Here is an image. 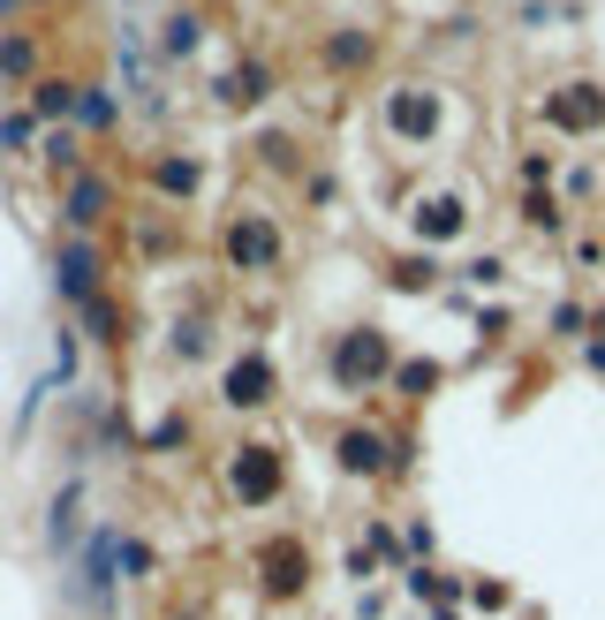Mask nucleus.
Segmentation results:
<instances>
[{
  "label": "nucleus",
  "instance_id": "393cba45",
  "mask_svg": "<svg viewBox=\"0 0 605 620\" xmlns=\"http://www.w3.org/2000/svg\"><path fill=\"white\" fill-rule=\"evenodd\" d=\"M84 122H91V129H99V122H114V99H107V91H91V99H84Z\"/></svg>",
  "mask_w": 605,
  "mask_h": 620
},
{
  "label": "nucleus",
  "instance_id": "f3484780",
  "mask_svg": "<svg viewBox=\"0 0 605 620\" xmlns=\"http://www.w3.org/2000/svg\"><path fill=\"white\" fill-rule=\"evenodd\" d=\"M46 537H53V553H69V545H76V492H61V499H53V522H46Z\"/></svg>",
  "mask_w": 605,
  "mask_h": 620
},
{
  "label": "nucleus",
  "instance_id": "9d476101",
  "mask_svg": "<svg viewBox=\"0 0 605 620\" xmlns=\"http://www.w3.org/2000/svg\"><path fill=\"white\" fill-rule=\"evenodd\" d=\"M341 469H348V476H379V469H394V455H386V439H379V432L348 424V432H341Z\"/></svg>",
  "mask_w": 605,
  "mask_h": 620
},
{
  "label": "nucleus",
  "instance_id": "a878e982",
  "mask_svg": "<svg viewBox=\"0 0 605 620\" xmlns=\"http://www.w3.org/2000/svg\"><path fill=\"white\" fill-rule=\"evenodd\" d=\"M0 8H15V0H0Z\"/></svg>",
  "mask_w": 605,
  "mask_h": 620
},
{
  "label": "nucleus",
  "instance_id": "6e6552de",
  "mask_svg": "<svg viewBox=\"0 0 605 620\" xmlns=\"http://www.w3.org/2000/svg\"><path fill=\"white\" fill-rule=\"evenodd\" d=\"M53 288H61L69 303H91V296H99V250H91V243H69V250L53 258Z\"/></svg>",
  "mask_w": 605,
  "mask_h": 620
},
{
  "label": "nucleus",
  "instance_id": "f257e3e1",
  "mask_svg": "<svg viewBox=\"0 0 605 620\" xmlns=\"http://www.w3.org/2000/svg\"><path fill=\"white\" fill-rule=\"evenodd\" d=\"M386 371H394V348H386L379 325H356V333L333 340V386H341V394H363V386H379Z\"/></svg>",
  "mask_w": 605,
  "mask_h": 620
},
{
  "label": "nucleus",
  "instance_id": "f8f14e48",
  "mask_svg": "<svg viewBox=\"0 0 605 620\" xmlns=\"http://www.w3.org/2000/svg\"><path fill=\"white\" fill-rule=\"evenodd\" d=\"M220 99H227V107H258V99H266V69H258V61L227 69V76H220Z\"/></svg>",
  "mask_w": 605,
  "mask_h": 620
},
{
  "label": "nucleus",
  "instance_id": "20e7f679",
  "mask_svg": "<svg viewBox=\"0 0 605 620\" xmlns=\"http://www.w3.org/2000/svg\"><path fill=\"white\" fill-rule=\"evenodd\" d=\"M227 258H235L243 273H273V265H281V227H273L266 212H243V220L227 227Z\"/></svg>",
  "mask_w": 605,
  "mask_h": 620
},
{
  "label": "nucleus",
  "instance_id": "4468645a",
  "mask_svg": "<svg viewBox=\"0 0 605 620\" xmlns=\"http://www.w3.org/2000/svg\"><path fill=\"white\" fill-rule=\"evenodd\" d=\"M371 61V30H333L325 38V69H363Z\"/></svg>",
  "mask_w": 605,
  "mask_h": 620
},
{
  "label": "nucleus",
  "instance_id": "2eb2a0df",
  "mask_svg": "<svg viewBox=\"0 0 605 620\" xmlns=\"http://www.w3.org/2000/svg\"><path fill=\"white\" fill-rule=\"evenodd\" d=\"M84 318H91V340H107V348L122 340V310H114V296H91V303H84Z\"/></svg>",
  "mask_w": 605,
  "mask_h": 620
},
{
  "label": "nucleus",
  "instance_id": "aec40b11",
  "mask_svg": "<svg viewBox=\"0 0 605 620\" xmlns=\"http://www.w3.org/2000/svg\"><path fill=\"white\" fill-rule=\"evenodd\" d=\"M159 189L166 197H189L197 189V159H159Z\"/></svg>",
  "mask_w": 605,
  "mask_h": 620
},
{
  "label": "nucleus",
  "instance_id": "6ab92c4d",
  "mask_svg": "<svg viewBox=\"0 0 605 620\" xmlns=\"http://www.w3.org/2000/svg\"><path fill=\"white\" fill-rule=\"evenodd\" d=\"M30 107H38V114L53 122V114H76L84 99H76V84H38V99H30Z\"/></svg>",
  "mask_w": 605,
  "mask_h": 620
},
{
  "label": "nucleus",
  "instance_id": "a211bd4d",
  "mask_svg": "<svg viewBox=\"0 0 605 620\" xmlns=\"http://www.w3.org/2000/svg\"><path fill=\"white\" fill-rule=\"evenodd\" d=\"M30 61H38V38H0V76H30Z\"/></svg>",
  "mask_w": 605,
  "mask_h": 620
},
{
  "label": "nucleus",
  "instance_id": "1a4fd4ad",
  "mask_svg": "<svg viewBox=\"0 0 605 620\" xmlns=\"http://www.w3.org/2000/svg\"><path fill=\"white\" fill-rule=\"evenodd\" d=\"M107 204H114V182H107V174H84V182L61 197V220H69V227H99Z\"/></svg>",
  "mask_w": 605,
  "mask_h": 620
},
{
  "label": "nucleus",
  "instance_id": "5701e85b",
  "mask_svg": "<svg viewBox=\"0 0 605 620\" xmlns=\"http://www.w3.org/2000/svg\"><path fill=\"white\" fill-rule=\"evenodd\" d=\"M46 166L69 174V166H76V137H53V145H46Z\"/></svg>",
  "mask_w": 605,
  "mask_h": 620
},
{
  "label": "nucleus",
  "instance_id": "4be33fe9",
  "mask_svg": "<svg viewBox=\"0 0 605 620\" xmlns=\"http://www.w3.org/2000/svg\"><path fill=\"white\" fill-rule=\"evenodd\" d=\"M174 356H205V325H197V318L174 325Z\"/></svg>",
  "mask_w": 605,
  "mask_h": 620
},
{
  "label": "nucleus",
  "instance_id": "0eeeda50",
  "mask_svg": "<svg viewBox=\"0 0 605 620\" xmlns=\"http://www.w3.org/2000/svg\"><path fill=\"white\" fill-rule=\"evenodd\" d=\"M220 394H227V409H266V401H273V363H266L258 348L235 356L227 379H220Z\"/></svg>",
  "mask_w": 605,
  "mask_h": 620
},
{
  "label": "nucleus",
  "instance_id": "9b49d317",
  "mask_svg": "<svg viewBox=\"0 0 605 620\" xmlns=\"http://www.w3.org/2000/svg\"><path fill=\"white\" fill-rule=\"evenodd\" d=\"M114 553H122L114 530H99L91 553H84V598H91V606H107V591H114Z\"/></svg>",
  "mask_w": 605,
  "mask_h": 620
},
{
  "label": "nucleus",
  "instance_id": "b1692460",
  "mask_svg": "<svg viewBox=\"0 0 605 620\" xmlns=\"http://www.w3.org/2000/svg\"><path fill=\"white\" fill-rule=\"evenodd\" d=\"M522 220H530V227H560V212H553V197H530V204H522Z\"/></svg>",
  "mask_w": 605,
  "mask_h": 620
},
{
  "label": "nucleus",
  "instance_id": "ddd939ff",
  "mask_svg": "<svg viewBox=\"0 0 605 620\" xmlns=\"http://www.w3.org/2000/svg\"><path fill=\"white\" fill-rule=\"evenodd\" d=\"M417 235H432V243L461 235V204H454V197H432V204H417Z\"/></svg>",
  "mask_w": 605,
  "mask_h": 620
},
{
  "label": "nucleus",
  "instance_id": "412c9836",
  "mask_svg": "<svg viewBox=\"0 0 605 620\" xmlns=\"http://www.w3.org/2000/svg\"><path fill=\"white\" fill-rule=\"evenodd\" d=\"M394 386H402L409 401H424V394L440 386V363H402V371H394Z\"/></svg>",
  "mask_w": 605,
  "mask_h": 620
},
{
  "label": "nucleus",
  "instance_id": "f03ea898",
  "mask_svg": "<svg viewBox=\"0 0 605 620\" xmlns=\"http://www.w3.org/2000/svg\"><path fill=\"white\" fill-rule=\"evenodd\" d=\"M545 129H568V137L605 129V91L598 84H560V91H545Z\"/></svg>",
  "mask_w": 605,
  "mask_h": 620
},
{
  "label": "nucleus",
  "instance_id": "39448f33",
  "mask_svg": "<svg viewBox=\"0 0 605 620\" xmlns=\"http://www.w3.org/2000/svg\"><path fill=\"white\" fill-rule=\"evenodd\" d=\"M258 575H266L273 598H296L302 583H310V553H302L296 537H273V545L258 553Z\"/></svg>",
  "mask_w": 605,
  "mask_h": 620
},
{
  "label": "nucleus",
  "instance_id": "7ed1b4c3",
  "mask_svg": "<svg viewBox=\"0 0 605 620\" xmlns=\"http://www.w3.org/2000/svg\"><path fill=\"white\" fill-rule=\"evenodd\" d=\"M227 492H235L243 507H273V499H281V455H273V447H243V455L227 462Z\"/></svg>",
  "mask_w": 605,
  "mask_h": 620
},
{
  "label": "nucleus",
  "instance_id": "dca6fc26",
  "mask_svg": "<svg viewBox=\"0 0 605 620\" xmlns=\"http://www.w3.org/2000/svg\"><path fill=\"white\" fill-rule=\"evenodd\" d=\"M197 30H205V23H197V15H182V8H174V15H166V38H159V46H166V53H174V61H182V53H197Z\"/></svg>",
  "mask_w": 605,
  "mask_h": 620
},
{
  "label": "nucleus",
  "instance_id": "423d86ee",
  "mask_svg": "<svg viewBox=\"0 0 605 620\" xmlns=\"http://www.w3.org/2000/svg\"><path fill=\"white\" fill-rule=\"evenodd\" d=\"M386 129H394L402 145H424V137L440 129V99H432V91H417V84H409V91H394V99H386Z\"/></svg>",
  "mask_w": 605,
  "mask_h": 620
}]
</instances>
